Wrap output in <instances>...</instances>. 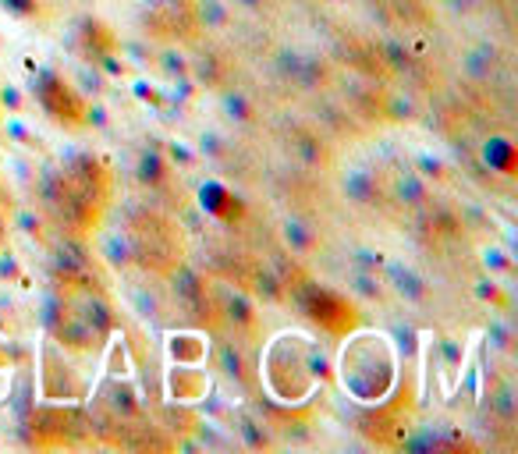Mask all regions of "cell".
I'll use <instances>...</instances> for the list:
<instances>
[{"label":"cell","mask_w":518,"mask_h":454,"mask_svg":"<svg viewBox=\"0 0 518 454\" xmlns=\"http://www.w3.org/2000/svg\"><path fill=\"white\" fill-rule=\"evenodd\" d=\"M114 196V174L103 160L75 157L47 181V206L71 235L96 231Z\"/></svg>","instance_id":"6da1fadb"},{"label":"cell","mask_w":518,"mask_h":454,"mask_svg":"<svg viewBox=\"0 0 518 454\" xmlns=\"http://www.w3.org/2000/svg\"><path fill=\"white\" fill-rule=\"evenodd\" d=\"M128 249L142 270L157 277H174L185 267V235L160 210H135L128 217Z\"/></svg>","instance_id":"7a4b0ae2"},{"label":"cell","mask_w":518,"mask_h":454,"mask_svg":"<svg viewBox=\"0 0 518 454\" xmlns=\"http://www.w3.org/2000/svg\"><path fill=\"white\" fill-rule=\"evenodd\" d=\"M341 380L359 401H384L394 384V355L384 337H352L345 348V359H341Z\"/></svg>","instance_id":"3957f363"},{"label":"cell","mask_w":518,"mask_h":454,"mask_svg":"<svg viewBox=\"0 0 518 454\" xmlns=\"http://www.w3.org/2000/svg\"><path fill=\"white\" fill-rule=\"evenodd\" d=\"M284 288L291 291V298H295V306L302 309V313L309 316V320L316 323L320 330H327L330 337H348L355 334V327H359V309L348 302L341 291H330L323 288V284L309 281L306 274H299L295 270V284H284Z\"/></svg>","instance_id":"277c9868"},{"label":"cell","mask_w":518,"mask_h":454,"mask_svg":"<svg viewBox=\"0 0 518 454\" xmlns=\"http://www.w3.org/2000/svg\"><path fill=\"white\" fill-rule=\"evenodd\" d=\"M36 100L50 114V121L68 128V132H79L89 125V103L82 100L79 89L71 86L61 71H43L36 79Z\"/></svg>","instance_id":"5b68a950"},{"label":"cell","mask_w":518,"mask_h":454,"mask_svg":"<svg viewBox=\"0 0 518 454\" xmlns=\"http://www.w3.org/2000/svg\"><path fill=\"white\" fill-rule=\"evenodd\" d=\"M281 376H291V401H302L313 391V369H309V348L302 337H277V345L267 355V380L277 384Z\"/></svg>","instance_id":"8992f818"},{"label":"cell","mask_w":518,"mask_h":454,"mask_svg":"<svg viewBox=\"0 0 518 454\" xmlns=\"http://www.w3.org/2000/svg\"><path fill=\"white\" fill-rule=\"evenodd\" d=\"M199 29H203V18H199L192 0H157L146 11V32H153L157 40L192 43Z\"/></svg>","instance_id":"52a82bcc"},{"label":"cell","mask_w":518,"mask_h":454,"mask_svg":"<svg viewBox=\"0 0 518 454\" xmlns=\"http://www.w3.org/2000/svg\"><path fill=\"white\" fill-rule=\"evenodd\" d=\"M412 426V401L398 398L391 405H377L369 415L359 419V430L377 447H401Z\"/></svg>","instance_id":"ba28073f"},{"label":"cell","mask_w":518,"mask_h":454,"mask_svg":"<svg viewBox=\"0 0 518 454\" xmlns=\"http://www.w3.org/2000/svg\"><path fill=\"white\" fill-rule=\"evenodd\" d=\"M86 433V415L50 408L32 415V444L36 447H79Z\"/></svg>","instance_id":"9c48e42d"},{"label":"cell","mask_w":518,"mask_h":454,"mask_svg":"<svg viewBox=\"0 0 518 454\" xmlns=\"http://www.w3.org/2000/svg\"><path fill=\"white\" fill-rule=\"evenodd\" d=\"M79 47L93 64H107V61L118 57L121 43H118V32L110 29L107 22H100V18H86L82 29H79Z\"/></svg>","instance_id":"30bf717a"},{"label":"cell","mask_w":518,"mask_h":454,"mask_svg":"<svg viewBox=\"0 0 518 454\" xmlns=\"http://www.w3.org/2000/svg\"><path fill=\"white\" fill-rule=\"evenodd\" d=\"M377 4L384 8L387 22L405 25V29H426L433 22L430 8H426L423 0H377Z\"/></svg>","instance_id":"8fae6325"},{"label":"cell","mask_w":518,"mask_h":454,"mask_svg":"<svg viewBox=\"0 0 518 454\" xmlns=\"http://www.w3.org/2000/svg\"><path fill=\"white\" fill-rule=\"evenodd\" d=\"M203 203H206V210L217 213L220 220H235V217H242V203H238V199L231 196L228 188H220V185L203 188Z\"/></svg>","instance_id":"7c38bea8"}]
</instances>
